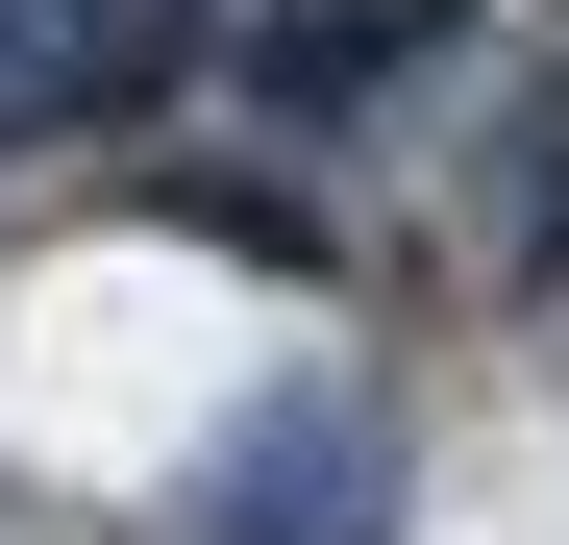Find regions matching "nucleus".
<instances>
[{
    "mask_svg": "<svg viewBox=\"0 0 569 545\" xmlns=\"http://www.w3.org/2000/svg\"><path fill=\"white\" fill-rule=\"evenodd\" d=\"M173 50H199V0H0V149H50V125H124Z\"/></svg>",
    "mask_w": 569,
    "mask_h": 545,
    "instance_id": "nucleus-1",
    "label": "nucleus"
},
{
    "mask_svg": "<svg viewBox=\"0 0 569 545\" xmlns=\"http://www.w3.org/2000/svg\"><path fill=\"white\" fill-rule=\"evenodd\" d=\"M397 50H421V0H298V26H248V75H272L298 125H322V100H371Z\"/></svg>",
    "mask_w": 569,
    "mask_h": 545,
    "instance_id": "nucleus-2",
    "label": "nucleus"
}]
</instances>
